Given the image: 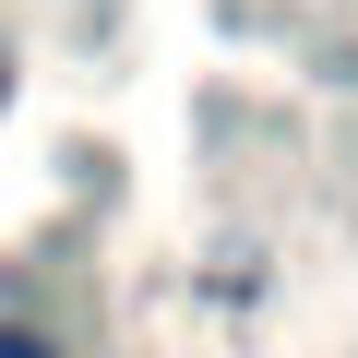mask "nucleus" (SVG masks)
<instances>
[{"mask_svg":"<svg viewBox=\"0 0 358 358\" xmlns=\"http://www.w3.org/2000/svg\"><path fill=\"white\" fill-rule=\"evenodd\" d=\"M0 358H60V346H48V334H24V322H13V334H0Z\"/></svg>","mask_w":358,"mask_h":358,"instance_id":"1","label":"nucleus"}]
</instances>
